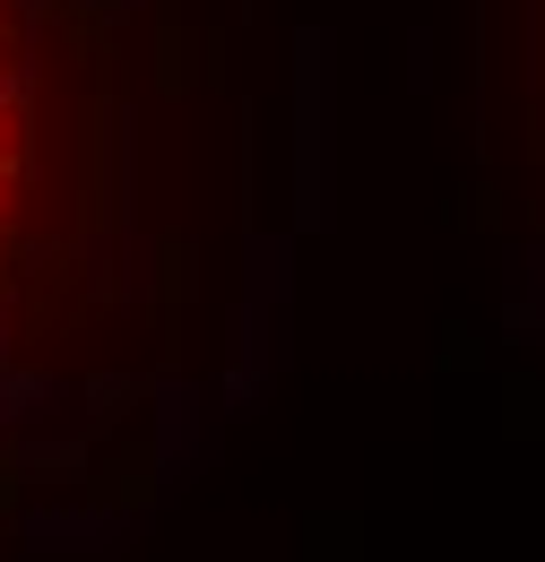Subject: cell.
I'll use <instances>...</instances> for the list:
<instances>
[{"label": "cell", "mask_w": 545, "mask_h": 562, "mask_svg": "<svg viewBox=\"0 0 545 562\" xmlns=\"http://www.w3.org/2000/svg\"><path fill=\"white\" fill-rule=\"evenodd\" d=\"M0 363H9V303H0Z\"/></svg>", "instance_id": "cell-8"}, {"label": "cell", "mask_w": 545, "mask_h": 562, "mask_svg": "<svg viewBox=\"0 0 545 562\" xmlns=\"http://www.w3.org/2000/svg\"><path fill=\"white\" fill-rule=\"evenodd\" d=\"M78 416V381L62 372H26V363H0V441L18 432H44V424Z\"/></svg>", "instance_id": "cell-4"}, {"label": "cell", "mask_w": 545, "mask_h": 562, "mask_svg": "<svg viewBox=\"0 0 545 562\" xmlns=\"http://www.w3.org/2000/svg\"><path fill=\"white\" fill-rule=\"evenodd\" d=\"M286 321H294V234H252L243 243V294H234V355L216 372V416H252L269 398V372L286 363Z\"/></svg>", "instance_id": "cell-1"}, {"label": "cell", "mask_w": 545, "mask_h": 562, "mask_svg": "<svg viewBox=\"0 0 545 562\" xmlns=\"http://www.w3.org/2000/svg\"><path fill=\"white\" fill-rule=\"evenodd\" d=\"M502 321H511V329H545V243H520V251H511Z\"/></svg>", "instance_id": "cell-6"}, {"label": "cell", "mask_w": 545, "mask_h": 562, "mask_svg": "<svg viewBox=\"0 0 545 562\" xmlns=\"http://www.w3.org/2000/svg\"><path fill=\"white\" fill-rule=\"evenodd\" d=\"M408 78H415V95L433 87V35H424V26H415V35H408Z\"/></svg>", "instance_id": "cell-7"}, {"label": "cell", "mask_w": 545, "mask_h": 562, "mask_svg": "<svg viewBox=\"0 0 545 562\" xmlns=\"http://www.w3.org/2000/svg\"><path fill=\"white\" fill-rule=\"evenodd\" d=\"M122 537H131V519H122V510H35V519H26V546H44V554L122 546Z\"/></svg>", "instance_id": "cell-5"}, {"label": "cell", "mask_w": 545, "mask_h": 562, "mask_svg": "<svg viewBox=\"0 0 545 562\" xmlns=\"http://www.w3.org/2000/svg\"><path fill=\"white\" fill-rule=\"evenodd\" d=\"M0 209H9V182H0Z\"/></svg>", "instance_id": "cell-9"}, {"label": "cell", "mask_w": 545, "mask_h": 562, "mask_svg": "<svg viewBox=\"0 0 545 562\" xmlns=\"http://www.w3.org/2000/svg\"><path fill=\"white\" fill-rule=\"evenodd\" d=\"M330 225V35H294V234Z\"/></svg>", "instance_id": "cell-2"}, {"label": "cell", "mask_w": 545, "mask_h": 562, "mask_svg": "<svg viewBox=\"0 0 545 562\" xmlns=\"http://www.w3.org/2000/svg\"><path fill=\"white\" fill-rule=\"evenodd\" d=\"M147 450H156V485H165V493L208 459V390H200V381L174 372V381L147 390Z\"/></svg>", "instance_id": "cell-3"}]
</instances>
